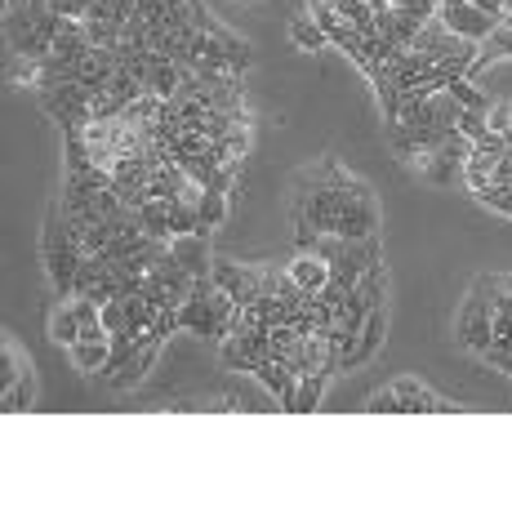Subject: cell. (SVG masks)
Instances as JSON below:
<instances>
[{
	"label": "cell",
	"mask_w": 512,
	"mask_h": 512,
	"mask_svg": "<svg viewBox=\"0 0 512 512\" xmlns=\"http://www.w3.org/2000/svg\"><path fill=\"white\" fill-rule=\"evenodd\" d=\"M495 285L499 277H477L464 299V308H459V348L464 352H477V357H486L490 343H495Z\"/></svg>",
	"instance_id": "7a4b0ae2"
},
{
	"label": "cell",
	"mask_w": 512,
	"mask_h": 512,
	"mask_svg": "<svg viewBox=\"0 0 512 512\" xmlns=\"http://www.w3.org/2000/svg\"><path fill=\"white\" fill-rule=\"evenodd\" d=\"M486 121H490V130H495V134H508L512 130V107L508 103H490Z\"/></svg>",
	"instance_id": "cb8c5ba5"
},
{
	"label": "cell",
	"mask_w": 512,
	"mask_h": 512,
	"mask_svg": "<svg viewBox=\"0 0 512 512\" xmlns=\"http://www.w3.org/2000/svg\"><path fill=\"white\" fill-rule=\"evenodd\" d=\"M156 348H161V343H147V348L139 352V357L130 361V366H125L121 374H112V388H130V383H139L143 374H147V366H152L156 361Z\"/></svg>",
	"instance_id": "ac0fdd59"
},
{
	"label": "cell",
	"mask_w": 512,
	"mask_h": 512,
	"mask_svg": "<svg viewBox=\"0 0 512 512\" xmlns=\"http://www.w3.org/2000/svg\"><path fill=\"white\" fill-rule=\"evenodd\" d=\"M374 232H379V214H374V201H370L366 187L352 179L348 192H343L339 236H343V241H366V236H374Z\"/></svg>",
	"instance_id": "5b68a950"
},
{
	"label": "cell",
	"mask_w": 512,
	"mask_h": 512,
	"mask_svg": "<svg viewBox=\"0 0 512 512\" xmlns=\"http://www.w3.org/2000/svg\"><path fill=\"white\" fill-rule=\"evenodd\" d=\"M170 250H174V259H179L183 268L192 272V277H210L214 259H210V254H205V250H210V245H205V232L174 236V241H170Z\"/></svg>",
	"instance_id": "52a82bcc"
},
{
	"label": "cell",
	"mask_w": 512,
	"mask_h": 512,
	"mask_svg": "<svg viewBox=\"0 0 512 512\" xmlns=\"http://www.w3.org/2000/svg\"><path fill=\"white\" fill-rule=\"evenodd\" d=\"M41 94V107L49 116H54L63 130H85V125L94 121V94L85 90L81 81H58V85H45V90H36Z\"/></svg>",
	"instance_id": "3957f363"
},
{
	"label": "cell",
	"mask_w": 512,
	"mask_h": 512,
	"mask_svg": "<svg viewBox=\"0 0 512 512\" xmlns=\"http://www.w3.org/2000/svg\"><path fill=\"white\" fill-rule=\"evenodd\" d=\"M446 94H455V98H459V107H477V112H486V107H490V98L481 94L477 85L468 81V76H455V81L446 85Z\"/></svg>",
	"instance_id": "d6986e66"
},
{
	"label": "cell",
	"mask_w": 512,
	"mask_h": 512,
	"mask_svg": "<svg viewBox=\"0 0 512 512\" xmlns=\"http://www.w3.org/2000/svg\"><path fill=\"white\" fill-rule=\"evenodd\" d=\"M366 410H370V415H401V397H397V388H383V392H374Z\"/></svg>",
	"instance_id": "7402d4cb"
},
{
	"label": "cell",
	"mask_w": 512,
	"mask_h": 512,
	"mask_svg": "<svg viewBox=\"0 0 512 512\" xmlns=\"http://www.w3.org/2000/svg\"><path fill=\"white\" fill-rule=\"evenodd\" d=\"M437 18L450 27L455 36H464V41H490V36L499 32V23L504 18H495V14H481L472 0H441L437 5Z\"/></svg>",
	"instance_id": "277c9868"
},
{
	"label": "cell",
	"mask_w": 512,
	"mask_h": 512,
	"mask_svg": "<svg viewBox=\"0 0 512 512\" xmlns=\"http://www.w3.org/2000/svg\"><path fill=\"white\" fill-rule=\"evenodd\" d=\"M94 0H49V9H54L58 18H85L90 14Z\"/></svg>",
	"instance_id": "603a6c76"
},
{
	"label": "cell",
	"mask_w": 512,
	"mask_h": 512,
	"mask_svg": "<svg viewBox=\"0 0 512 512\" xmlns=\"http://www.w3.org/2000/svg\"><path fill=\"white\" fill-rule=\"evenodd\" d=\"M472 5H477L481 14H495V18H504V5H508V0H472Z\"/></svg>",
	"instance_id": "484cf974"
},
{
	"label": "cell",
	"mask_w": 512,
	"mask_h": 512,
	"mask_svg": "<svg viewBox=\"0 0 512 512\" xmlns=\"http://www.w3.org/2000/svg\"><path fill=\"white\" fill-rule=\"evenodd\" d=\"M49 339L63 343V348H72V343L81 339V317H76L72 303H63V308H58L54 317H49Z\"/></svg>",
	"instance_id": "9a60e30c"
},
{
	"label": "cell",
	"mask_w": 512,
	"mask_h": 512,
	"mask_svg": "<svg viewBox=\"0 0 512 512\" xmlns=\"http://www.w3.org/2000/svg\"><path fill=\"white\" fill-rule=\"evenodd\" d=\"M383 334H388V317H383V308H374L370 317H366V326H361V334H357V352H352V366H361V361H370L374 352H379ZM352 366H348V370H352Z\"/></svg>",
	"instance_id": "7c38bea8"
},
{
	"label": "cell",
	"mask_w": 512,
	"mask_h": 512,
	"mask_svg": "<svg viewBox=\"0 0 512 512\" xmlns=\"http://www.w3.org/2000/svg\"><path fill=\"white\" fill-rule=\"evenodd\" d=\"M504 18H512V0H508V5H504Z\"/></svg>",
	"instance_id": "4316f807"
},
{
	"label": "cell",
	"mask_w": 512,
	"mask_h": 512,
	"mask_svg": "<svg viewBox=\"0 0 512 512\" xmlns=\"http://www.w3.org/2000/svg\"><path fill=\"white\" fill-rule=\"evenodd\" d=\"M326 370H312V374H299V388H294V410L290 415H312V410L321 406V397H326Z\"/></svg>",
	"instance_id": "4fadbf2b"
},
{
	"label": "cell",
	"mask_w": 512,
	"mask_h": 512,
	"mask_svg": "<svg viewBox=\"0 0 512 512\" xmlns=\"http://www.w3.org/2000/svg\"><path fill=\"white\" fill-rule=\"evenodd\" d=\"M486 361H490V366H499L504 374H512V352H504V348H490V352H486Z\"/></svg>",
	"instance_id": "d4e9b609"
},
{
	"label": "cell",
	"mask_w": 512,
	"mask_h": 512,
	"mask_svg": "<svg viewBox=\"0 0 512 512\" xmlns=\"http://www.w3.org/2000/svg\"><path fill=\"white\" fill-rule=\"evenodd\" d=\"M486 112H490V107H486ZM486 112H477V107H464V116H459V125H455V130L464 134L468 143H481V139H486V134H490Z\"/></svg>",
	"instance_id": "ffe728a7"
},
{
	"label": "cell",
	"mask_w": 512,
	"mask_h": 512,
	"mask_svg": "<svg viewBox=\"0 0 512 512\" xmlns=\"http://www.w3.org/2000/svg\"><path fill=\"white\" fill-rule=\"evenodd\" d=\"M392 388H397V397H401V415H432V410H441V401L432 397L419 379H397Z\"/></svg>",
	"instance_id": "30bf717a"
},
{
	"label": "cell",
	"mask_w": 512,
	"mask_h": 512,
	"mask_svg": "<svg viewBox=\"0 0 512 512\" xmlns=\"http://www.w3.org/2000/svg\"><path fill=\"white\" fill-rule=\"evenodd\" d=\"M67 352H72V361H76L81 370L103 374V370H107V357H112V334H107V339H76Z\"/></svg>",
	"instance_id": "8fae6325"
},
{
	"label": "cell",
	"mask_w": 512,
	"mask_h": 512,
	"mask_svg": "<svg viewBox=\"0 0 512 512\" xmlns=\"http://www.w3.org/2000/svg\"><path fill=\"white\" fill-rule=\"evenodd\" d=\"M477 196L481 205H490V210H499V214H508L512 219V187H499V183H486V187H477Z\"/></svg>",
	"instance_id": "44dd1931"
},
{
	"label": "cell",
	"mask_w": 512,
	"mask_h": 512,
	"mask_svg": "<svg viewBox=\"0 0 512 512\" xmlns=\"http://www.w3.org/2000/svg\"><path fill=\"white\" fill-rule=\"evenodd\" d=\"M134 214H139V228H143L147 236H156V241H165V245L174 241V228H170V201L152 196V201H143Z\"/></svg>",
	"instance_id": "9c48e42d"
},
{
	"label": "cell",
	"mask_w": 512,
	"mask_h": 512,
	"mask_svg": "<svg viewBox=\"0 0 512 512\" xmlns=\"http://www.w3.org/2000/svg\"><path fill=\"white\" fill-rule=\"evenodd\" d=\"M343 192H348V187L312 183V179H303V174H294V223H299V232L339 236Z\"/></svg>",
	"instance_id": "6da1fadb"
},
{
	"label": "cell",
	"mask_w": 512,
	"mask_h": 512,
	"mask_svg": "<svg viewBox=\"0 0 512 512\" xmlns=\"http://www.w3.org/2000/svg\"><path fill=\"white\" fill-rule=\"evenodd\" d=\"M210 281L219 285L223 294L236 303V308H250L254 299L263 294V272L259 268H245V263H228V259H214Z\"/></svg>",
	"instance_id": "8992f818"
},
{
	"label": "cell",
	"mask_w": 512,
	"mask_h": 512,
	"mask_svg": "<svg viewBox=\"0 0 512 512\" xmlns=\"http://www.w3.org/2000/svg\"><path fill=\"white\" fill-rule=\"evenodd\" d=\"M285 268H290V277L299 281L308 294H321V285L330 281V263L321 259L317 250H312V254H299V259H294V263H285Z\"/></svg>",
	"instance_id": "ba28073f"
},
{
	"label": "cell",
	"mask_w": 512,
	"mask_h": 512,
	"mask_svg": "<svg viewBox=\"0 0 512 512\" xmlns=\"http://www.w3.org/2000/svg\"><path fill=\"white\" fill-rule=\"evenodd\" d=\"M170 228H174V236L201 232V210H196V201H187V196L170 201Z\"/></svg>",
	"instance_id": "e0dca14e"
},
{
	"label": "cell",
	"mask_w": 512,
	"mask_h": 512,
	"mask_svg": "<svg viewBox=\"0 0 512 512\" xmlns=\"http://www.w3.org/2000/svg\"><path fill=\"white\" fill-rule=\"evenodd\" d=\"M196 210H201V232L210 236V228H219V223L228 219V192H214V187H205L201 201H196Z\"/></svg>",
	"instance_id": "2e32d148"
},
{
	"label": "cell",
	"mask_w": 512,
	"mask_h": 512,
	"mask_svg": "<svg viewBox=\"0 0 512 512\" xmlns=\"http://www.w3.org/2000/svg\"><path fill=\"white\" fill-rule=\"evenodd\" d=\"M290 41L299 45V49H312V54H317V49H326L330 36H326V27H321L312 14H299V18L290 23Z\"/></svg>",
	"instance_id": "5bb4252c"
}]
</instances>
